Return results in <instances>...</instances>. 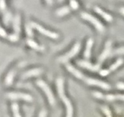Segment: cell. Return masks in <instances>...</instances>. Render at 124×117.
<instances>
[{
  "label": "cell",
  "mask_w": 124,
  "mask_h": 117,
  "mask_svg": "<svg viewBox=\"0 0 124 117\" xmlns=\"http://www.w3.org/2000/svg\"><path fill=\"white\" fill-rule=\"evenodd\" d=\"M66 69L68 70L69 72L72 74L75 77L82 80L86 84H88V85L96 86L102 88V89H105V90H109V89H111V86L107 83H105V82L100 80L90 78V77H87L83 73H82L79 70L75 68L71 65L67 64L66 65Z\"/></svg>",
  "instance_id": "obj_1"
},
{
  "label": "cell",
  "mask_w": 124,
  "mask_h": 117,
  "mask_svg": "<svg viewBox=\"0 0 124 117\" xmlns=\"http://www.w3.org/2000/svg\"><path fill=\"white\" fill-rule=\"evenodd\" d=\"M56 84L59 98L61 99L66 107V117H73V107L72 103L65 94L64 79L62 77L58 78L56 80Z\"/></svg>",
  "instance_id": "obj_2"
},
{
  "label": "cell",
  "mask_w": 124,
  "mask_h": 117,
  "mask_svg": "<svg viewBox=\"0 0 124 117\" xmlns=\"http://www.w3.org/2000/svg\"><path fill=\"white\" fill-rule=\"evenodd\" d=\"M36 84L44 92L51 106H54L56 103L55 98H54L53 93L52 92L49 86L42 80H36Z\"/></svg>",
  "instance_id": "obj_3"
},
{
  "label": "cell",
  "mask_w": 124,
  "mask_h": 117,
  "mask_svg": "<svg viewBox=\"0 0 124 117\" xmlns=\"http://www.w3.org/2000/svg\"><path fill=\"white\" fill-rule=\"evenodd\" d=\"M81 48V44L79 42H78L75 43L73 45V48H71V50L70 51L68 52L67 53L65 54V55L61 56L58 58V61L62 63H65L69 61L70 59L75 57V55H77L79 52L80 49Z\"/></svg>",
  "instance_id": "obj_4"
},
{
  "label": "cell",
  "mask_w": 124,
  "mask_h": 117,
  "mask_svg": "<svg viewBox=\"0 0 124 117\" xmlns=\"http://www.w3.org/2000/svg\"><path fill=\"white\" fill-rule=\"evenodd\" d=\"M81 16L83 19L87 21H89L90 22L92 23L99 31L101 33L104 31L105 28H104L103 24L94 16L92 15L90 13H87V12H81Z\"/></svg>",
  "instance_id": "obj_5"
},
{
  "label": "cell",
  "mask_w": 124,
  "mask_h": 117,
  "mask_svg": "<svg viewBox=\"0 0 124 117\" xmlns=\"http://www.w3.org/2000/svg\"><path fill=\"white\" fill-rule=\"evenodd\" d=\"M29 24H30L32 28H35L40 33L45 35V36H47V37H50V38L53 39H58L59 37V35L58 33L47 30V29L44 28L42 26H41V25L35 22H31L29 23Z\"/></svg>",
  "instance_id": "obj_6"
},
{
  "label": "cell",
  "mask_w": 124,
  "mask_h": 117,
  "mask_svg": "<svg viewBox=\"0 0 124 117\" xmlns=\"http://www.w3.org/2000/svg\"><path fill=\"white\" fill-rule=\"evenodd\" d=\"M112 42L111 41H108L105 43V48L103 50L102 53L99 55V57L98 59V64L101 65L104 62V60H106L109 56H111V53H112Z\"/></svg>",
  "instance_id": "obj_7"
},
{
  "label": "cell",
  "mask_w": 124,
  "mask_h": 117,
  "mask_svg": "<svg viewBox=\"0 0 124 117\" xmlns=\"http://www.w3.org/2000/svg\"><path fill=\"white\" fill-rule=\"evenodd\" d=\"M7 97L11 100H23L27 102H31L33 100L30 94L21 92H9L7 94Z\"/></svg>",
  "instance_id": "obj_8"
},
{
  "label": "cell",
  "mask_w": 124,
  "mask_h": 117,
  "mask_svg": "<svg viewBox=\"0 0 124 117\" xmlns=\"http://www.w3.org/2000/svg\"><path fill=\"white\" fill-rule=\"evenodd\" d=\"M76 63L78 66L80 67H82L83 68L87 69L90 70L93 72H96V71H100L101 65L99 64H96V65H93L87 60H79L76 62Z\"/></svg>",
  "instance_id": "obj_9"
},
{
  "label": "cell",
  "mask_w": 124,
  "mask_h": 117,
  "mask_svg": "<svg viewBox=\"0 0 124 117\" xmlns=\"http://www.w3.org/2000/svg\"><path fill=\"white\" fill-rule=\"evenodd\" d=\"M44 72V70L41 68H34L25 71L22 74V79H26L31 77H36L41 75Z\"/></svg>",
  "instance_id": "obj_10"
},
{
  "label": "cell",
  "mask_w": 124,
  "mask_h": 117,
  "mask_svg": "<svg viewBox=\"0 0 124 117\" xmlns=\"http://www.w3.org/2000/svg\"><path fill=\"white\" fill-rule=\"evenodd\" d=\"M102 100H105L108 101H113L116 100L124 101V94H107L104 95Z\"/></svg>",
  "instance_id": "obj_11"
},
{
  "label": "cell",
  "mask_w": 124,
  "mask_h": 117,
  "mask_svg": "<svg viewBox=\"0 0 124 117\" xmlns=\"http://www.w3.org/2000/svg\"><path fill=\"white\" fill-rule=\"evenodd\" d=\"M94 11H95V12H96V13H98L99 15L102 16V18H104L105 21H107L111 22L113 21V16L111 14L107 13V12H104V11L103 10H102L100 7H97V6L96 7H94Z\"/></svg>",
  "instance_id": "obj_12"
},
{
  "label": "cell",
  "mask_w": 124,
  "mask_h": 117,
  "mask_svg": "<svg viewBox=\"0 0 124 117\" xmlns=\"http://www.w3.org/2000/svg\"><path fill=\"white\" fill-rule=\"evenodd\" d=\"M13 30L15 34L19 35L21 32V17L19 14H16L13 19Z\"/></svg>",
  "instance_id": "obj_13"
},
{
  "label": "cell",
  "mask_w": 124,
  "mask_h": 117,
  "mask_svg": "<svg viewBox=\"0 0 124 117\" xmlns=\"http://www.w3.org/2000/svg\"><path fill=\"white\" fill-rule=\"evenodd\" d=\"M93 45V40L92 38H89L87 42V44H86V48L85 50L84 51V56L85 58L87 60L90 58L91 56V51H92V48Z\"/></svg>",
  "instance_id": "obj_14"
},
{
  "label": "cell",
  "mask_w": 124,
  "mask_h": 117,
  "mask_svg": "<svg viewBox=\"0 0 124 117\" xmlns=\"http://www.w3.org/2000/svg\"><path fill=\"white\" fill-rule=\"evenodd\" d=\"M16 73V71L14 69L10 70L7 74V76L5 79V83L7 86H10L11 84L13 83V78H14L15 76Z\"/></svg>",
  "instance_id": "obj_15"
},
{
  "label": "cell",
  "mask_w": 124,
  "mask_h": 117,
  "mask_svg": "<svg viewBox=\"0 0 124 117\" xmlns=\"http://www.w3.org/2000/svg\"><path fill=\"white\" fill-rule=\"evenodd\" d=\"M70 8L69 6H64L61 8H59L56 11V14L58 16L62 17L70 13Z\"/></svg>",
  "instance_id": "obj_16"
},
{
  "label": "cell",
  "mask_w": 124,
  "mask_h": 117,
  "mask_svg": "<svg viewBox=\"0 0 124 117\" xmlns=\"http://www.w3.org/2000/svg\"><path fill=\"white\" fill-rule=\"evenodd\" d=\"M124 60L122 58H119L116 61V62L114 63L113 65H111V66L109 68V71L110 72L111 71H114L115 70L117 69L119 66H121L122 64L124 63Z\"/></svg>",
  "instance_id": "obj_17"
},
{
  "label": "cell",
  "mask_w": 124,
  "mask_h": 117,
  "mask_svg": "<svg viewBox=\"0 0 124 117\" xmlns=\"http://www.w3.org/2000/svg\"><path fill=\"white\" fill-rule=\"evenodd\" d=\"M12 15L11 13L7 11V10L3 12V22L6 26H8V25L10 21L12 19Z\"/></svg>",
  "instance_id": "obj_18"
},
{
  "label": "cell",
  "mask_w": 124,
  "mask_h": 117,
  "mask_svg": "<svg viewBox=\"0 0 124 117\" xmlns=\"http://www.w3.org/2000/svg\"><path fill=\"white\" fill-rule=\"evenodd\" d=\"M12 110L14 117H22L19 112V105L17 103H13L12 104Z\"/></svg>",
  "instance_id": "obj_19"
},
{
  "label": "cell",
  "mask_w": 124,
  "mask_h": 117,
  "mask_svg": "<svg viewBox=\"0 0 124 117\" xmlns=\"http://www.w3.org/2000/svg\"><path fill=\"white\" fill-rule=\"evenodd\" d=\"M27 44L31 47V48H33L35 49H42L44 48H41L35 41L32 39H28L27 40Z\"/></svg>",
  "instance_id": "obj_20"
},
{
  "label": "cell",
  "mask_w": 124,
  "mask_h": 117,
  "mask_svg": "<svg viewBox=\"0 0 124 117\" xmlns=\"http://www.w3.org/2000/svg\"><path fill=\"white\" fill-rule=\"evenodd\" d=\"M25 32H26L27 35L29 37H32L33 36V33L32 31V28L30 26L29 24H26L25 25Z\"/></svg>",
  "instance_id": "obj_21"
},
{
  "label": "cell",
  "mask_w": 124,
  "mask_h": 117,
  "mask_svg": "<svg viewBox=\"0 0 124 117\" xmlns=\"http://www.w3.org/2000/svg\"><path fill=\"white\" fill-rule=\"evenodd\" d=\"M101 109L102 112L107 116V117H112V114H111V111H110V109L107 106H102Z\"/></svg>",
  "instance_id": "obj_22"
},
{
  "label": "cell",
  "mask_w": 124,
  "mask_h": 117,
  "mask_svg": "<svg viewBox=\"0 0 124 117\" xmlns=\"http://www.w3.org/2000/svg\"><path fill=\"white\" fill-rule=\"evenodd\" d=\"M117 54H124V47H120L117 49H115L111 53V56H113L115 55H117Z\"/></svg>",
  "instance_id": "obj_23"
},
{
  "label": "cell",
  "mask_w": 124,
  "mask_h": 117,
  "mask_svg": "<svg viewBox=\"0 0 124 117\" xmlns=\"http://www.w3.org/2000/svg\"><path fill=\"white\" fill-rule=\"evenodd\" d=\"M70 6L72 10H77L79 8V4L78 2L75 0H71L70 1Z\"/></svg>",
  "instance_id": "obj_24"
},
{
  "label": "cell",
  "mask_w": 124,
  "mask_h": 117,
  "mask_svg": "<svg viewBox=\"0 0 124 117\" xmlns=\"http://www.w3.org/2000/svg\"><path fill=\"white\" fill-rule=\"evenodd\" d=\"M8 39L12 42H16L19 40V35H17L16 34L13 33L12 34L9 35L8 36Z\"/></svg>",
  "instance_id": "obj_25"
},
{
  "label": "cell",
  "mask_w": 124,
  "mask_h": 117,
  "mask_svg": "<svg viewBox=\"0 0 124 117\" xmlns=\"http://www.w3.org/2000/svg\"><path fill=\"white\" fill-rule=\"evenodd\" d=\"M110 71H109V69H101L99 71V73L102 77H105V76H108V75L110 74Z\"/></svg>",
  "instance_id": "obj_26"
},
{
  "label": "cell",
  "mask_w": 124,
  "mask_h": 117,
  "mask_svg": "<svg viewBox=\"0 0 124 117\" xmlns=\"http://www.w3.org/2000/svg\"><path fill=\"white\" fill-rule=\"evenodd\" d=\"M93 95L94 97L96 98L102 99V100L104 94L101 92H93Z\"/></svg>",
  "instance_id": "obj_27"
},
{
  "label": "cell",
  "mask_w": 124,
  "mask_h": 117,
  "mask_svg": "<svg viewBox=\"0 0 124 117\" xmlns=\"http://www.w3.org/2000/svg\"><path fill=\"white\" fill-rule=\"evenodd\" d=\"M0 10L2 12L6 10V4L5 1H0Z\"/></svg>",
  "instance_id": "obj_28"
},
{
  "label": "cell",
  "mask_w": 124,
  "mask_h": 117,
  "mask_svg": "<svg viewBox=\"0 0 124 117\" xmlns=\"http://www.w3.org/2000/svg\"><path fill=\"white\" fill-rule=\"evenodd\" d=\"M47 110L43 109L40 111L39 113L38 117H47Z\"/></svg>",
  "instance_id": "obj_29"
},
{
  "label": "cell",
  "mask_w": 124,
  "mask_h": 117,
  "mask_svg": "<svg viewBox=\"0 0 124 117\" xmlns=\"http://www.w3.org/2000/svg\"><path fill=\"white\" fill-rule=\"evenodd\" d=\"M116 88L120 90H124V82H120L116 84Z\"/></svg>",
  "instance_id": "obj_30"
},
{
  "label": "cell",
  "mask_w": 124,
  "mask_h": 117,
  "mask_svg": "<svg viewBox=\"0 0 124 117\" xmlns=\"http://www.w3.org/2000/svg\"><path fill=\"white\" fill-rule=\"evenodd\" d=\"M0 36L2 37H6L7 36V33L2 27H0Z\"/></svg>",
  "instance_id": "obj_31"
},
{
  "label": "cell",
  "mask_w": 124,
  "mask_h": 117,
  "mask_svg": "<svg viewBox=\"0 0 124 117\" xmlns=\"http://www.w3.org/2000/svg\"><path fill=\"white\" fill-rule=\"evenodd\" d=\"M119 12H120V13L122 14V15L124 16V7H122L120 8Z\"/></svg>",
  "instance_id": "obj_32"
},
{
  "label": "cell",
  "mask_w": 124,
  "mask_h": 117,
  "mask_svg": "<svg viewBox=\"0 0 124 117\" xmlns=\"http://www.w3.org/2000/svg\"><path fill=\"white\" fill-rule=\"evenodd\" d=\"M46 2H47V3H49V4H52V2H53V1H46Z\"/></svg>",
  "instance_id": "obj_33"
}]
</instances>
